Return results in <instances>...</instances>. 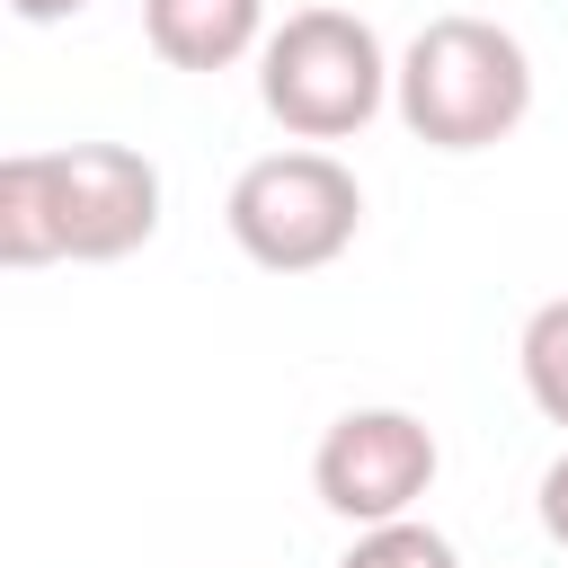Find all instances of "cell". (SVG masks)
Masks as SVG:
<instances>
[{"label": "cell", "instance_id": "30bf717a", "mask_svg": "<svg viewBox=\"0 0 568 568\" xmlns=\"http://www.w3.org/2000/svg\"><path fill=\"white\" fill-rule=\"evenodd\" d=\"M532 506H541V532H550V541L568 550V453H559V462L541 470V497H532Z\"/></svg>", "mask_w": 568, "mask_h": 568}, {"label": "cell", "instance_id": "5b68a950", "mask_svg": "<svg viewBox=\"0 0 568 568\" xmlns=\"http://www.w3.org/2000/svg\"><path fill=\"white\" fill-rule=\"evenodd\" d=\"M53 160V222L71 266H115L160 231V169L133 142H62Z\"/></svg>", "mask_w": 568, "mask_h": 568}, {"label": "cell", "instance_id": "9c48e42d", "mask_svg": "<svg viewBox=\"0 0 568 568\" xmlns=\"http://www.w3.org/2000/svg\"><path fill=\"white\" fill-rule=\"evenodd\" d=\"M337 568H462V550H453L426 515H399V524H364Z\"/></svg>", "mask_w": 568, "mask_h": 568}, {"label": "cell", "instance_id": "8fae6325", "mask_svg": "<svg viewBox=\"0 0 568 568\" xmlns=\"http://www.w3.org/2000/svg\"><path fill=\"white\" fill-rule=\"evenodd\" d=\"M89 0H9V18L18 27H62V18H80Z\"/></svg>", "mask_w": 568, "mask_h": 568}, {"label": "cell", "instance_id": "6da1fadb", "mask_svg": "<svg viewBox=\"0 0 568 568\" xmlns=\"http://www.w3.org/2000/svg\"><path fill=\"white\" fill-rule=\"evenodd\" d=\"M390 106L426 151H488L532 115V53L497 18H426L390 71Z\"/></svg>", "mask_w": 568, "mask_h": 568}, {"label": "cell", "instance_id": "3957f363", "mask_svg": "<svg viewBox=\"0 0 568 568\" xmlns=\"http://www.w3.org/2000/svg\"><path fill=\"white\" fill-rule=\"evenodd\" d=\"M222 222H231V240H240L248 266H266V275H320V266H337L355 248L364 186H355V169L337 151L293 142V151H266V160H248L231 178Z\"/></svg>", "mask_w": 568, "mask_h": 568}, {"label": "cell", "instance_id": "8992f818", "mask_svg": "<svg viewBox=\"0 0 568 568\" xmlns=\"http://www.w3.org/2000/svg\"><path fill=\"white\" fill-rule=\"evenodd\" d=\"M142 36L169 71H231L266 53V0H142Z\"/></svg>", "mask_w": 568, "mask_h": 568}, {"label": "cell", "instance_id": "ba28073f", "mask_svg": "<svg viewBox=\"0 0 568 568\" xmlns=\"http://www.w3.org/2000/svg\"><path fill=\"white\" fill-rule=\"evenodd\" d=\"M515 364H524V399H532L550 426H568V293H559V302H541V311L524 320Z\"/></svg>", "mask_w": 568, "mask_h": 568}, {"label": "cell", "instance_id": "277c9868", "mask_svg": "<svg viewBox=\"0 0 568 568\" xmlns=\"http://www.w3.org/2000/svg\"><path fill=\"white\" fill-rule=\"evenodd\" d=\"M444 453H435V426L408 417V408H346L320 453H311V488L328 515H346L355 532L364 524H399L417 515V497L435 488Z\"/></svg>", "mask_w": 568, "mask_h": 568}, {"label": "cell", "instance_id": "52a82bcc", "mask_svg": "<svg viewBox=\"0 0 568 568\" xmlns=\"http://www.w3.org/2000/svg\"><path fill=\"white\" fill-rule=\"evenodd\" d=\"M62 222H53V160L9 151L0 160V266H53Z\"/></svg>", "mask_w": 568, "mask_h": 568}, {"label": "cell", "instance_id": "7a4b0ae2", "mask_svg": "<svg viewBox=\"0 0 568 568\" xmlns=\"http://www.w3.org/2000/svg\"><path fill=\"white\" fill-rule=\"evenodd\" d=\"M390 53L355 9H293L257 53V98L293 142H346L390 106Z\"/></svg>", "mask_w": 568, "mask_h": 568}]
</instances>
